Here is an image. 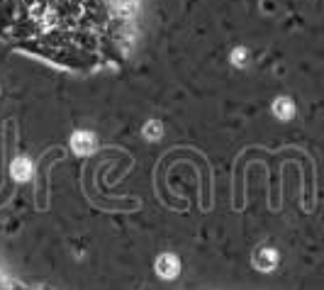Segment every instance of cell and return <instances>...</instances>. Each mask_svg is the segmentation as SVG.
I'll return each instance as SVG.
<instances>
[{"instance_id":"3957f363","label":"cell","mask_w":324,"mask_h":290,"mask_svg":"<svg viewBox=\"0 0 324 290\" xmlns=\"http://www.w3.org/2000/svg\"><path fill=\"white\" fill-rule=\"evenodd\" d=\"M273 112L280 117V120H290L293 117V100H288V98H278L275 103H273Z\"/></svg>"},{"instance_id":"5b68a950","label":"cell","mask_w":324,"mask_h":290,"mask_svg":"<svg viewBox=\"0 0 324 290\" xmlns=\"http://www.w3.org/2000/svg\"><path fill=\"white\" fill-rule=\"evenodd\" d=\"M12 176H15L17 181H25V178H29V163H27L25 158L15 161V163H12Z\"/></svg>"},{"instance_id":"7a4b0ae2","label":"cell","mask_w":324,"mask_h":290,"mask_svg":"<svg viewBox=\"0 0 324 290\" xmlns=\"http://www.w3.org/2000/svg\"><path fill=\"white\" fill-rule=\"evenodd\" d=\"M71 144H73V151L88 154V151H93V146H95V137H93L90 132H76L73 139H71Z\"/></svg>"},{"instance_id":"8992f818","label":"cell","mask_w":324,"mask_h":290,"mask_svg":"<svg viewBox=\"0 0 324 290\" xmlns=\"http://www.w3.org/2000/svg\"><path fill=\"white\" fill-rule=\"evenodd\" d=\"M146 137H149V139L161 137V125H159V122H149V125H146Z\"/></svg>"},{"instance_id":"277c9868","label":"cell","mask_w":324,"mask_h":290,"mask_svg":"<svg viewBox=\"0 0 324 290\" xmlns=\"http://www.w3.org/2000/svg\"><path fill=\"white\" fill-rule=\"evenodd\" d=\"M256 264H259V268H263V271L273 268V266H275V251H270V249H259V251H256Z\"/></svg>"},{"instance_id":"ba28073f","label":"cell","mask_w":324,"mask_h":290,"mask_svg":"<svg viewBox=\"0 0 324 290\" xmlns=\"http://www.w3.org/2000/svg\"><path fill=\"white\" fill-rule=\"evenodd\" d=\"M0 283H2V281H0ZM0 290H2V286H0Z\"/></svg>"},{"instance_id":"6da1fadb","label":"cell","mask_w":324,"mask_h":290,"mask_svg":"<svg viewBox=\"0 0 324 290\" xmlns=\"http://www.w3.org/2000/svg\"><path fill=\"white\" fill-rule=\"evenodd\" d=\"M156 271H159V276H163V278H173V276L178 273V259H176L173 254H163V256H159Z\"/></svg>"},{"instance_id":"52a82bcc","label":"cell","mask_w":324,"mask_h":290,"mask_svg":"<svg viewBox=\"0 0 324 290\" xmlns=\"http://www.w3.org/2000/svg\"><path fill=\"white\" fill-rule=\"evenodd\" d=\"M234 61H239V64L244 61V49H239V52H237V56H234Z\"/></svg>"}]
</instances>
